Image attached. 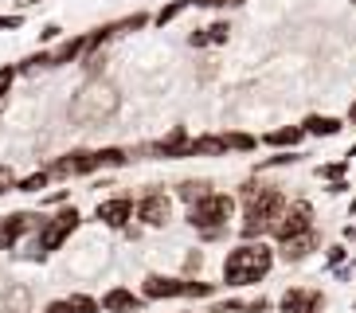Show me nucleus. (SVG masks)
<instances>
[{
	"mask_svg": "<svg viewBox=\"0 0 356 313\" xmlns=\"http://www.w3.org/2000/svg\"><path fill=\"white\" fill-rule=\"evenodd\" d=\"M223 145H227V153H254L262 145V137L247 134V129H223Z\"/></svg>",
	"mask_w": 356,
	"mask_h": 313,
	"instance_id": "22",
	"label": "nucleus"
},
{
	"mask_svg": "<svg viewBox=\"0 0 356 313\" xmlns=\"http://www.w3.org/2000/svg\"><path fill=\"white\" fill-rule=\"evenodd\" d=\"M188 8H192V0H172V4H165V8L153 16V28H168V24L180 20V16H184Z\"/></svg>",
	"mask_w": 356,
	"mask_h": 313,
	"instance_id": "25",
	"label": "nucleus"
},
{
	"mask_svg": "<svg viewBox=\"0 0 356 313\" xmlns=\"http://www.w3.org/2000/svg\"><path fill=\"white\" fill-rule=\"evenodd\" d=\"M216 192V184L211 180H204V177H188V180H180L177 184V196H180V204H196V200H204V196H211Z\"/></svg>",
	"mask_w": 356,
	"mask_h": 313,
	"instance_id": "20",
	"label": "nucleus"
},
{
	"mask_svg": "<svg viewBox=\"0 0 356 313\" xmlns=\"http://www.w3.org/2000/svg\"><path fill=\"white\" fill-rule=\"evenodd\" d=\"M239 211V196H231V192H211V196L196 200L188 208V227L204 231V227H231V219Z\"/></svg>",
	"mask_w": 356,
	"mask_h": 313,
	"instance_id": "4",
	"label": "nucleus"
},
{
	"mask_svg": "<svg viewBox=\"0 0 356 313\" xmlns=\"http://www.w3.org/2000/svg\"><path fill=\"white\" fill-rule=\"evenodd\" d=\"M184 298H192V302H208V298H216V282L188 278V286H184Z\"/></svg>",
	"mask_w": 356,
	"mask_h": 313,
	"instance_id": "29",
	"label": "nucleus"
},
{
	"mask_svg": "<svg viewBox=\"0 0 356 313\" xmlns=\"http://www.w3.org/2000/svg\"><path fill=\"white\" fill-rule=\"evenodd\" d=\"M314 204H309V200H290V208L282 211V219H278V223H274V243H286V239H293V235H305V231L309 227H317L314 223Z\"/></svg>",
	"mask_w": 356,
	"mask_h": 313,
	"instance_id": "6",
	"label": "nucleus"
},
{
	"mask_svg": "<svg viewBox=\"0 0 356 313\" xmlns=\"http://www.w3.org/2000/svg\"><path fill=\"white\" fill-rule=\"evenodd\" d=\"M79 227H83V216H79V208H59L51 219H43L40 231H35V250H32V259H47V255L63 247V243L71 239Z\"/></svg>",
	"mask_w": 356,
	"mask_h": 313,
	"instance_id": "3",
	"label": "nucleus"
},
{
	"mask_svg": "<svg viewBox=\"0 0 356 313\" xmlns=\"http://www.w3.org/2000/svg\"><path fill=\"white\" fill-rule=\"evenodd\" d=\"M141 305H145V298L126 290V286H114V290L102 294V313H137Z\"/></svg>",
	"mask_w": 356,
	"mask_h": 313,
	"instance_id": "16",
	"label": "nucleus"
},
{
	"mask_svg": "<svg viewBox=\"0 0 356 313\" xmlns=\"http://www.w3.org/2000/svg\"><path fill=\"white\" fill-rule=\"evenodd\" d=\"M153 24V16L149 12H134V16H122V20H114V31L118 35H126V31H141Z\"/></svg>",
	"mask_w": 356,
	"mask_h": 313,
	"instance_id": "28",
	"label": "nucleus"
},
{
	"mask_svg": "<svg viewBox=\"0 0 356 313\" xmlns=\"http://www.w3.org/2000/svg\"><path fill=\"white\" fill-rule=\"evenodd\" d=\"M302 161V153L298 149H282V153H274V156H266V161H259L254 165V172H270V168H290V165H298Z\"/></svg>",
	"mask_w": 356,
	"mask_h": 313,
	"instance_id": "24",
	"label": "nucleus"
},
{
	"mask_svg": "<svg viewBox=\"0 0 356 313\" xmlns=\"http://www.w3.org/2000/svg\"><path fill=\"white\" fill-rule=\"evenodd\" d=\"M231 235V227H204L200 231V243H223Z\"/></svg>",
	"mask_w": 356,
	"mask_h": 313,
	"instance_id": "37",
	"label": "nucleus"
},
{
	"mask_svg": "<svg viewBox=\"0 0 356 313\" xmlns=\"http://www.w3.org/2000/svg\"><path fill=\"white\" fill-rule=\"evenodd\" d=\"M192 149V134L188 125H172L165 137H157V141H149V153L157 156V161H184Z\"/></svg>",
	"mask_w": 356,
	"mask_h": 313,
	"instance_id": "10",
	"label": "nucleus"
},
{
	"mask_svg": "<svg viewBox=\"0 0 356 313\" xmlns=\"http://www.w3.org/2000/svg\"><path fill=\"white\" fill-rule=\"evenodd\" d=\"M345 122H348V125H356V98H353V106H348V114H345Z\"/></svg>",
	"mask_w": 356,
	"mask_h": 313,
	"instance_id": "47",
	"label": "nucleus"
},
{
	"mask_svg": "<svg viewBox=\"0 0 356 313\" xmlns=\"http://www.w3.org/2000/svg\"><path fill=\"white\" fill-rule=\"evenodd\" d=\"M67 302H71L74 313H102V302H98V298H90V294H71Z\"/></svg>",
	"mask_w": 356,
	"mask_h": 313,
	"instance_id": "31",
	"label": "nucleus"
},
{
	"mask_svg": "<svg viewBox=\"0 0 356 313\" xmlns=\"http://www.w3.org/2000/svg\"><path fill=\"white\" fill-rule=\"evenodd\" d=\"M95 219H98V223H106V227H114V231L129 227V219H137V200H129V196L102 200V204L95 208Z\"/></svg>",
	"mask_w": 356,
	"mask_h": 313,
	"instance_id": "12",
	"label": "nucleus"
},
{
	"mask_svg": "<svg viewBox=\"0 0 356 313\" xmlns=\"http://www.w3.org/2000/svg\"><path fill=\"white\" fill-rule=\"evenodd\" d=\"M305 134L309 137H337L341 129H345V118H333V114H305Z\"/></svg>",
	"mask_w": 356,
	"mask_h": 313,
	"instance_id": "17",
	"label": "nucleus"
},
{
	"mask_svg": "<svg viewBox=\"0 0 356 313\" xmlns=\"http://www.w3.org/2000/svg\"><path fill=\"white\" fill-rule=\"evenodd\" d=\"M317 247H321V231L309 227L305 235H293V239L278 243V262H286V266H298V262H305Z\"/></svg>",
	"mask_w": 356,
	"mask_h": 313,
	"instance_id": "14",
	"label": "nucleus"
},
{
	"mask_svg": "<svg viewBox=\"0 0 356 313\" xmlns=\"http://www.w3.org/2000/svg\"><path fill=\"white\" fill-rule=\"evenodd\" d=\"M118 110V94L110 90V86L95 83V86H86L83 94H79V102H74L71 114L74 118H95V122H102V118H110Z\"/></svg>",
	"mask_w": 356,
	"mask_h": 313,
	"instance_id": "7",
	"label": "nucleus"
},
{
	"mask_svg": "<svg viewBox=\"0 0 356 313\" xmlns=\"http://www.w3.org/2000/svg\"><path fill=\"white\" fill-rule=\"evenodd\" d=\"M47 184H51V172H47V168H40V172H28V177H20L16 192H28V196H32V192H43Z\"/></svg>",
	"mask_w": 356,
	"mask_h": 313,
	"instance_id": "27",
	"label": "nucleus"
},
{
	"mask_svg": "<svg viewBox=\"0 0 356 313\" xmlns=\"http://www.w3.org/2000/svg\"><path fill=\"white\" fill-rule=\"evenodd\" d=\"M16 74H20V67H0V98L12 90V83H16Z\"/></svg>",
	"mask_w": 356,
	"mask_h": 313,
	"instance_id": "36",
	"label": "nucleus"
},
{
	"mask_svg": "<svg viewBox=\"0 0 356 313\" xmlns=\"http://www.w3.org/2000/svg\"><path fill=\"white\" fill-rule=\"evenodd\" d=\"M188 47H211V35H208V24H204V28H196L188 35Z\"/></svg>",
	"mask_w": 356,
	"mask_h": 313,
	"instance_id": "40",
	"label": "nucleus"
},
{
	"mask_svg": "<svg viewBox=\"0 0 356 313\" xmlns=\"http://www.w3.org/2000/svg\"><path fill=\"white\" fill-rule=\"evenodd\" d=\"M16 184H20V177H16L8 165H0V196H4V192H16Z\"/></svg>",
	"mask_w": 356,
	"mask_h": 313,
	"instance_id": "34",
	"label": "nucleus"
},
{
	"mask_svg": "<svg viewBox=\"0 0 356 313\" xmlns=\"http://www.w3.org/2000/svg\"><path fill=\"white\" fill-rule=\"evenodd\" d=\"M325 192H329V196H348L353 184H348V180H333V184H325Z\"/></svg>",
	"mask_w": 356,
	"mask_h": 313,
	"instance_id": "41",
	"label": "nucleus"
},
{
	"mask_svg": "<svg viewBox=\"0 0 356 313\" xmlns=\"http://www.w3.org/2000/svg\"><path fill=\"white\" fill-rule=\"evenodd\" d=\"M239 204H243V223H239V239H266L274 231V223L282 219V211L290 208L286 188H278L274 180H262V172L247 177L239 184Z\"/></svg>",
	"mask_w": 356,
	"mask_h": 313,
	"instance_id": "1",
	"label": "nucleus"
},
{
	"mask_svg": "<svg viewBox=\"0 0 356 313\" xmlns=\"http://www.w3.org/2000/svg\"><path fill=\"white\" fill-rule=\"evenodd\" d=\"M137 223L141 227H168L172 223V196H168L165 188H149L137 196Z\"/></svg>",
	"mask_w": 356,
	"mask_h": 313,
	"instance_id": "5",
	"label": "nucleus"
},
{
	"mask_svg": "<svg viewBox=\"0 0 356 313\" xmlns=\"http://www.w3.org/2000/svg\"><path fill=\"white\" fill-rule=\"evenodd\" d=\"M67 192H51V196H43V204H63Z\"/></svg>",
	"mask_w": 356,
	"mask_h": 313,
	"instance_id": "46",
	"label": "nucleus"
},
{
	"mask_svg": "<svg viewBox=\"0 0 356 313\" xmlns=\"http://www.w3.org/2000/svg\"><path fill=\"white\" fill-rule=\"evenodd\" d=\"M192 8H204V12H220V8H235V0H192Z\"/></svg>",
	"mask_w": 356,
	"mask_h": 313,
	"instance_id": "39",
	"label": "nucleus"
},
{
	"mask_svg": "<svg viewBox=\"0 0 356 313\" xmlns=\"http://www.w3.org/2000/svg\"><path fill=\"white\" fill-rule=\"evenodd\" d=\"M341 235H345V239H356V223H348V227L341 231Z\"/></svg>",
	"mask_w": 356,
	"mask_h": 313,
	"instance_id": "48",
	"label": "nucleus"
},
{
	"mask_svg": "<svg viewBox=\"0 0 356 313\" xmlns=\"http://www.w3.org/2000/svg\"><path fill=\"white\" fill-rule=\"evenodd\" d=\"M43 67H51V51H35V55H28V59L20 63V74H35V71H43Z\"/></svg>",
	"mask_w": 356,
	"mask_h": 313,
	"instance_id": "32",
	"label": "nucleus"
},
{
	"mask_svg": "<svg viewBox=\"0 0 356 313\" xmlns=\"http://www.w3.org/2000/svg\"><path fill=\"white\" fill-rule=\"evenodd\" d=\"M270 305V298H231V302H216L211 313H266Z\"/></svg>",
	"mask_w": 356,
	"mask_h": 313,
	"instance_id": "19",
	"label": "nucleus"
},
{
	"mask_svg": "<svg viewBox=\"0 0 356 313\" xmlns=\"http://www.w3.org/2000/svg\"><path fill=\"white\" fill-rule=\"evenodd\" d=\"M329 298L317 286H286L278 298V313H325Z\"/></svg>",
	"mask_w": 356,
	"mask_h": 313,
	"instance_id": "8",
	"label": "nucleus"
},
{
	"mask_svg": "<svg viewBox=\"0 0 356 313\" xmlns=\"http://www.w3.org/2000/svg\"><path fill=\"white\" fill-rule=\"evenodd\" d=\"M43 313H74V310H71V302L63 298V302H47V310H43Z\"/></svg>",
	"mask_w": 356,
	"mask_h": 313,
	"instance_id": "45",
	"label": "nucleus"
},
{
	"mask_svg": "<svg viewBox=\"0 0 356 313\" xmlns=\"http://www.w3.org/2000/svg\"><path fill=\"white\" fill-rule=\"evenodd\" d=\"M305 125L298 122V125H274V129H266V134H262V145H270L274 153H282V149H298L305 141Z\"/></svg>",
	"mask_w": 356,
	"mask_h": 313,
	"instance_id": "15",
	"label": "nucleus"
},
{
	"mask_svg": "<svg viewBox=\"0 0 356 313\" xmlns=\"http://www.w3.org/2000/svg\"><path fill=\"white\" fill-rule=\"evenodd\" d=\"M16 28H24L20 12H0V31H16Z\"/></svg>",
	"mask_w": 356,
	"mask_h": 313,
	"instance_id": "38",
	"label": "nucleus"
},
{
	"mask_svg": "<svg viewBox=\"0 0 356 313\" xmlns=\"http://www.w3.org/2000/svg\"><path fill=\"white\" fill-rule=\"evenodd\" d=\"M348 156H341V161H325V165H317L314 168V177L317 180H325V184H333V180H348Z\"/></svg>",
	"mask_w": 356,
	"mask_h": 313,
	"instance_id": "23",
	"label": "nucleus"
},
{
	"mask_svg": "<svg viewBox=\"0 0 356 313\" xmlns=\"http://www.w3.org/2000/svg\"><path fill=\"white\" fill-rule=\"evenodd\" d=\"M98 153H90V149H74V153L59 156V161H51L47 165V172H51V180H71V177H90V172H98Z\"/></svg>",
	"mask_w": 356,
	"mask_h": 313,
	"instance_id": "9",
	"label": "nucleus"
},
{
	"mask_svg": "<svg viewBox=\"0 0 356 313\" xmlns=\"http://www.w3.org/2000/svg\"><path fill=\"white\" fill-rule=\"evenodd\" d=\"M274 262H278V250L266 239H239L235 250L223 255V271H220V286L227 290H247V286H259V282L270 278Z\"/></svg>",
	"mask_w": 356,
	"mask_h": 313,
	"instance_id": "2",
	"label": "nucleus"
},
{
	"mask_svg": "<svg viewBox=\"0 0 356 313\" xmlns=\"http://www.w3.org/2000/svg\"><path fill=\"white\" fill-rule=\"evenodd\" d=\"M8 310H16V313H28V290H8Z\"/></svg>",
	"mask_w": 356,
	"mask_h": 313,
	"instance_id": "35",
	"label": "nucleus"
},
{
	"mask_svg": "<svg viewBox=\"0 0 356 313\" xmlns=\"http://www.w3.org/2000/svg\"><path fill=\"white\" fill-rule=\"evenodd\" d=\"M40 223L43 219L32 216V211H12V216H4L0 219V250H12L28 231H40Z\"/></svg>",
	"mask_w": 356,
	"mask_h": 313,
	"instance_id": "13",
	"label": "nucleus"
},
{
	"mask_svg": "<svg viewBox=\"0 0 356 313\" xmlns=\"http://www.w3.org/2000/svg\"><path fill=\"white\" fill-rule=\"evenodd\" d=\"M35 4H43V0H20V8H35Z\"/></svg>",
	"mask_w": 356,
	"mask_h": 313,
	"instance_id": "49",
	"label": "nucleus"
},
{
	"mask_svg": "<svg viewBox=\"0 0 356 313\" xmlns=\"http://www.w3.org/2000/svg\"><path fill=\"white\" fill-rule=\"evenodd\" d=\"M184 286H188L184 274H149L141 282V298L145 302H172V298H184Z\"/></svg>",
	"mask_w": 356,
	"mask_h": 313,
	"instance_id": "11",
	"label": "nucleus"
},
{
	"mask_svg": "<svg viewBox=\"0 0 356 313\" xmlns=\"http://www.w3.org/2000/svg\"><path fill=\"white\" fill-rule=\"evenodd\" d=\"M208 35H211V47H220V43H227V40H231V24H227V20L208 24Z\"/></svg>",
	"mask_w": 356,
	"mask_h": 313,
	"instance_id": "33",
	"label": "nucleus"
},
{
	"mask_svg": "<svg viewBox=\"0 0 356 313\" xmlns=\"http://www.w3.org/2000/svg\"><path fill=\"white\" fill-rule=\"evenodd\" d=\"M345 156H348V161H356V141L348 145V153H345Z\"/></svg>",
	"mask_w": 356,
	"mask_h": 313,
	"instance_id": "50",
	"label": "nucleus"
},
{
	"mask_svg": "<svg viewBox=\"0 0 356 313\" xmlns=\"http://www.w3.org/2000/svg\"><path fill=\"white\" fill-rule=\"evenodd\" d=\"M353 313H356V298H353Z\"/></svg>",
	"mask_w": 356,
	"mask_h": 313,
	"instance_id": "51",
	"label": "nucleus"
},
{
	"mask_svg": "<svg viewBox=\"0 0 356 313\" xmlns=\"http://www.w3.org/2000/svg\"><path fill=\"white\" fill-rule=\"evenodd\" d=\"M134 156H129V149H118V145H106L98 149V165L102 168H126Z\"/></svg>",
	"mask_w": 356,
	"mask_h": 313,
	"instance_id": "26",
	"label": "nucleus"
},
{
	"mask_svg": "<svg viewBox=\"0 0 356 313\" xmlns=\"http://www.w3.org/2000/svg\"><path fill=\"white\" fill-rule=\"evenodd\" d=\"M59 35H63V28H59V24H43V31H40V40H43V43L59 40Z\"/></svg>",
	"mask_w": 356,
	"mask_h": 313,
	"instance_id": "42",
	"label": "nucleus"
},
{
	"mask_svg": "<svg viewBox=\"0 0 356 313\" xmlns=\"http://www.w3.org/2000/svg\"><path fill=\"white\" fill-rule=\"evenodd\" d=\"M200 262H204V255H200V250H192V255H188V262H184V271H200ZM188 274H184V278H188Z\"/></svg>",
	"mask_w": 356,
	"mask_h": 313,
	"instance_id": "44",
	"label": "nucleus"
},
{
	"mask_svg": "<svg viewBox=\"0 0 356 313\" xmlns=\"http://www.w3.org/2000/svg\"><path fill=\"white\" fill-rule=\"evenodd\" d=\"M188 156H227V145H223V134H196V137H192Z\"/></svg>",
	"mask_w": 356,
	"mask_h": 313,
	"instance_id": "21",
	"label": "nucleus"
},
{
	"mask_svg": "<svg viewBox=\"0 0 356 313\" xmlns=\"http://www.w3.org/2000/svg\"><path fill=\"white\" fill-rule=\"evenodd\" d=\"M79 59H86V35H71L51 51V67H67V63H79Z\"/></svg>",
	"mask_w": 356,
	"mask_h": 313,
	"instance_id": "18",
	"label": "nucleus"
},
{
	"mask_svg": "<svg viewBox=\"0 0 356 313\" xmlns=\"http://www.w3.org/2000/svg\"><path fill=\"white\" fill-rule=\"evenodd\" d=\"M345 262H348V247H345V243H329V247H325V271H329V274L341 271Z\"/></svg>",
	"mask_w": 356,
	"mask_h": 313,
	"instance_id": "30",
	"label": "nucleus"
},
{
	"mask_svg": "<svg viewBox=\"0 0 356 313\" xmlns=\"http://www.w3.org/2000/svg\"><path fill=\"white\" fill-rule=\"evenodd\" d=\"M353 274H356V259H348L345 266H341V271H333V278H337V282H348Z\"/></svg>",
	"mask_w": 356,
	"mask_h": 313,
	"instance_id": "43",
	"label": "nucleus"
}]
</instances>
